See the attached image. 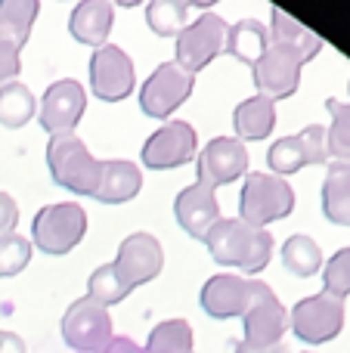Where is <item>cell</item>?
<instances>
[{
    "mask_svg": "<svg viewBox=\"0 0 350 353\" xmlns=\"http://www.w3.org/2000/svg\"><path fill=\"white\" fill-rule=\"evenodd\" d=\"M41 0H0V87L22 68V47L28 43Z\"/></svg>",
    "mask_w": 350,
    "mask_h": 353,
    "instance_id": "6",
    "label": "cell"
},
{
    "mask_svg": "<svg viewBox=\"0 0 350 353\" xmlns=\"http://www.w3.org/2000/svg\"><path fill=\"white\" fill-rule=\"evenodd\" d=\"M87 232V211L78 201H53L34 214L31 223V242L43 254H68L78 248Z\"/></svg>",
    "mask_w": 350,
    "mask_h": 353,
    "instance_id": "5",
    "label": "cell"
},
{
    "mask_svg": "<svg viewBox=\"0 0 350 353\" xmlns=\"http://www.w3.org/2000/svg\"><path fill=\"white\" fill-rule=\"evenodd\" d=\"M84 109H87V90L74 78H59L43 93L37 118H41V128L50 137H62L78 128V121L84 118Z\"/></svg>",
    "mask_w": 350,
    "mask_h": 353,
    "instance_id": "16",
    "label": "cell"
},
{
    "mask_svg": "<svg viewBox=\"0 0 350 353\" xmlns=\"http://www.w3.org/2000/svg\"><path fill=\"white\" fill-rule=\"evenodd\" d=\"M289 325L304 344H326L344 329V301L329 292L301 298L289 313Z\"/></svg>",
    "mask_w": 350,
    "mask_h": 353,
    "instance_id": "7",
    "label": "cell"
},
{
    "mask_svg": "<svg viewBox=\"0 0 350 353\" xmlns=\"http://www.w3.org/2000/svg\"><path fill=\"white\" fill-rule=\"evenodd\" d=\"M16 223H19V205L10 192L0 189V239L16 232Z\"/></svg>",
    "mask_w": 350,
    "mask_h": 353,
    "instance_id": "33",
    "label": "cell"
},
{
    "mask_svg": "<svg viewBox=\"0 0 350 353\" xmlns=\"http://www.w3.org/2000/svg\"><path fill=\"white\" fill-rule=\"evenodd\" d=\"M229 25L217 12H202L196 22H189L177 34V65L189 74H198L205 65L214 62V56L223 53Z\"/></svg>",
    "mask_w": 350,
    "mask_h": 353,
    "instance_id": "9",
    "label": "cell"
},
{
    "mask_svg": "<svg viewBox=\"0 0 350 353\" xmlns=\"http://www.w3.org/2000/svg\"><path fill=\"white\" fill-rule=\"evenodd\" d=\"M112 263H115L121 282L134 292V288L146 285V282H152L161 273V267H165V248H161V242L152 232H130L118 245V257Z\"/></svg>",
    "mask_w": 350,
    "mask_h": 353,
    "instance_id": "15",
    "label": "cell"
},
{
    "mask_svg": "<svg viewBox=\"0 0 350 353\" xmlns=\"http://www.w3.org/2000/svg\"><path fill=\"white\" fill-rule=\"evenodd\" d=\"M186 6H198V10H208V6H214L217 0H183Z\"/></svg>",
    "mask_w": 350,
    "mask_h": 353,
    "instance_id": "37",
    "label": "cell"
},
{
    "mask_svg": "<svg viewBox=\"0 0 350 353\" xmlns=\"http://www.w3.org/2000/svg\"><path fill=\"white\" fill-rule=\"evenodd\" d=\"M62 338H65L68 347L78 353H99L115 338L109 307L96 304L87 294L78 298L62 316Z\"/></svg>",
    "mask_w": 350,
    "mask_h": 353,
    "instance_id": "10",
    "label": "cell"
},
{
    "mask_svg": "<svg viewBox=\"0 0 350 353\" xmlns=\"http://www.w3.org/2000/svg\"><path fill=\"white\" fill-rule=\"evenodd\" d=\"M326 109L332 115V128L326 130V146L335 161H350V103L326 99Z\"/></svg>",
    "mask_w": 350,
    "mask_h": 353,
    "instance_id": "30",
    "label": "cell"
},
{
    "mask_svg": "<svg viewBox=\"0 0 350 353\" xmlns=\"http://www.w3.org/2000/svg\"><path fill=\"white\" fill-rule=\"evenodd\" d=\"M214 263L220 267H239L245 273H260L273 257V236L267 230L245 223L239 217H220L205 236Z\"/></svg>",
    "mask_w": 350,
    "mask_h": 353,
    "instance_id": "2",
    "label": "cell"
},
{
    "mask_svg": "<svg viewBox=\"0 0 350 353\" xmlns=\"http://www.w3.org/2000/svg\"><path fill=\"white\" fill-rule=\"evenodd\" d=\"M112 3H121V6H140L143 0H112Z\"/></svg>",
    "mask_w": 350,
    "mask_h": 353,
    "instance_id": "38",
    "label": "cell"
},
{
    "mask_svg": "<svg viewBox=\"0 0 350 353\" xmlns=\"http://www.w3.org/2000/svg\"><path fill=\"white\" fill-rule=\"evenodd\" d=\"M143 353H196L192 350V325L186 319H165L149 332Z\"/></svg>",
    "mask_w": 350,
    "mask_h": 353,
    "instance_id": "27",
    "label": "cell"
},
{
    "mask_svg": "<svg viewBox=\"0 0 350 353\" xmlns=\"http://www.w3.org/2000/svg\"><path fill=\"white\" fill-rule=\"evenodd\" d=\"M192 84H196V74L183 72L177 62H161L143 84L140 109L149 118H171L189 99Z\"/></svg>",
    "mask_w": 350,
    "mask_h": 353,
    "instance_id": "11",
    "label": "cell"
},
{
    "mask_svg": "<svg viewBox=\"0 0 350 353\" xmlns=\"http://www.w3.org/2000/svg\"><path fill=\"white\" fill-rule=\"evenodd\" d=\"M196 128L189 121H165L146 143H143V165L152 171H171L180 168L186 161L196 159V146H198Z\"/></svg>",
    "mask_w": 350,
    "mask_h": 353,
    "instance_id": "14",
    "label": "cell"
},
{
    "mask_svg": "<svg viewBox=\"0 0 350 353\" xmlns=\"http://www.w3.org/2000/svg\"><path fill=\"white\" fill-rule=\"evenodd\" d=\"M99 165L90 155V149L84 146V140L74 134L50 137L47 143V168L53 183H59L62 189L74 195H93L99 183Z\"/></svg>",
    "mask_w": 350,
    "mask_h": 353,
    "instance_id": "4",
    "label": "cell"
},
{
    "mask_svg": "<svg viewBox=\"0 0 350 353\" xmlns=\"http://www.w3.org/2000/svg\"><path fill=\"white\" fill-rule=\"evenodd\" d=\"M174 217H177V223L183 226L192 239L205 242V236L211 232V226L220 220L217 192L208 186V183L196 180L192 186H186L183 192L174 199Z\"/></svg>",
    "mask_w": 350,
    "mask_h": 353,
    "instance_id": "18",
    "label": "cell"
},
{
    "mask_svg": "<svg viewBox=\"0 0 350 353\" xmlns=\"http://www.w3.org/2000/svg\"><path fill=\"white\" fill-rule=\"evenodd\" d=\"M115 25V6L112 0H81L68 16V31L74 41L90 43V47H103L112 34Z\"/></svg>",
    "mask_w": 350,
    "mask_h": 353,
    "instance_id": "20",
    "label": "cell"
},
{
    "mask_svg": "<svg viewBox=\"0 0 350 353\" xmlns=\"http://www.w3.org/2000/svg\"><path fill=\"white\" fill-rule=\"evenodd\" d=\"M143 189V171L134 161L112 159L99 165V183L93 199L103 205H121V201L136 199V192Z\"/></svg>",
    "mask_w": 350,
    "mask_h": 353,
    "instance_id": "21",
    "label": "cell"
},
{
    "mask_svg": "<svg viewBox=\"0 0 350 353\" xmlns=\"http://www.w3.org/2000/svg\"><path fill=\"white\" fill-rule=\"evenodd\" d=\"M285 329H289V310L282 307V301L273 294V288L267 282L251 279V301H248V310L242 313L245 344L276 347L282 341Z\"/></svg>",
    "mask_w": 350,
    "mask_h": 353,
    "instance_id": "8",
    "label": "cell"
},
{
    "mask_svg": "<svg viewBox=\"0 0 350 353\" xmlns=\"http://www.w3.org/2000/svg\"><path fill=\"white\" fill-rule=\"evenodd\" d=\"M34 93L28 90L19 81H10V84L0 87V124L10 130H19L34 118Z\"/></svg>",
    "mask_w": 350,
    "mask_h": 353,
    "instance_id": "25",
    "label": "cell"
},
{
    "mask_svg": "<svg viewBox=\"0 0 350 353\" xmlns=\"http://www.w3.org/2000/svg\"><path fill=\"white\" fill-rule=\"evenodd\" d=\"M31 263V242L19 232H10V236L0 239V279H10V276H19L25 267Z\"/></svg>",
    "mask_w": 350,
    "mask_h": 353,
    "instance_id": "31",
    "label": "cell"
},
{
    "mask_svg": "<svg viewBox=\"0 0 350 353\" xmlns=\"http://www.w3.org/2000/svg\"><path fill=\"white\" fill-rule=\"evenodd\" d=\"M233 128L239 140H267L276 128V103L267 97H248L236 105L233 112Z\"/></svg>",
    "mask_w": 350,
    "mask_h": 353,
    "instance_id": "22",
    "label": "cell"
},
{
    "mask_svg": "<svg viewBox=\"0 0 350 353\" xmlns=\"http://www.w3.org/2000/svg\"><path fill=\"white\" fill-rule=\"evenodd\" d=\"M267 41H270V28H267L264 22H258V19H239V22L229 25L223 50H227L229 56H236V59L254 65V62L264 56Z\"/></svg>",
    "mask_w": 350,
    "mask_h": 353,
    "instance_id": "24",
    "label": "cell"
},
{
    "mask_svg": "<svg viewBox=\"0 0 350 353\" xmlns=\"http://www.w3.org/2000/svg\"><path fill=\"white\" fill-rule=\"evenodd\" d=\"M322 292L335 294L344 301L350 294V245L341 251H335L322 267Z\"/></svg>",
    "mask_w": 350,
    "mask_h": 353,
    "instance_id": "32",
    "label": "cell"
},
{
    "mask_svg": "<svg viewBox=\"0 0 350 353\" xmlns=\"http://www.w3.org/2000/svg\"><path fill=\"white\" fill-rule=\"evenodd\" d=\"M322 214L338 226H350V161H332L322 180Z\"/></svg>",
    "mask_w": 350,
    "mask_h": 353,
    "instance_id": "23",
    "label": "cell"
},
{
    "mask_svg": "<svg viewBox=\"0 0 350 353\" xmlns=\"http://www.w3.org/2000/svg\"><path fill=\"white\" fill-rule=\"evenodd\" d=\"M189 6L183 0H149L146 3V25L161 37H177L186 28Z\"/></svg>",
    "mask_w": 350,
    "mask_h": 353,
    "instance_id": "28",
    "label": "cell"
},
{
    "mask_svg": "<svg viewBox=\"0 0 350 353\" xmlns=\"http://www.w3.org/2000/svg\"><path fill=\"white\" fill-rule=\"evenodd\" d=\"M0 353H25V341L16 332H0Z\"/></svg>",
    "mask_w": 350,
    "mask_h": 353,
    "instance_id": "35",
    "label": "cell"
},
{
    "mask_svg": "<svg viewBox=\"0 0 350 353\" xmlns=\"http://www.w3.org/2000/svg\"><path fill=\"white\" fill-rule=\"evenodd\" d=\"M251 301V279L236 273H217L198 292V304L214 319H233L248 310Z\"/></svg>",
    "mask_w": 350,
    "mask_h": 353,
    "instance_id": "19",
    "label": "cell"
},
{
    "mask_svg": "<svg viewBox=\"0 0 350 353\" xmlns=\"http://www.w3.org/2000/svg\"><path fill=\"white\" fill-rule=\"evenodd\" d=\"M282 267L289 270L291 276H301V279L316 276L322 270L320 245H316L310 236H304V232L289 236V239H285V245H282Z\"/></svg>",
    "mask_w": 350,
    "mask_h": 353,
    "instance_id": "26",
    "label": "cell"
},
{
    "mask_svg": "<svg viewBox=\"0 0 350 353\" xmlns=\"http://www.w3.org/2000/svg\"><path fill=\"white\" fill-rule=\"evenodd\" d=\"M329 146H326V128L322 124H310L301 134L282 137L267 149V165L276 176L298 174L301 168L310 165H326Z\"/></svg>",
    "mask_w": 350,
    "mask_h": 353,
    "instance_id": "13",
    "label": "cell"
},
{
    "mask_svg": "<svg viewBox=\"0 0 350 353\" xmlns=\"http://www.w3.org/2000/svg\"><path fill=\"white\" fill-rule=\"evenodd\" d=\"M196 171H198V180L208 183L211 189L245 176L248 174L245 143L236 140V137H214V140H208V146H205L202 155H198Z\"/></svg>",
    "mask_w": 350,
    "mask_h": 353,
    "instance_id": "17",
    "label": "cell"
},
{
    "mask_svg": "<svg viewBox=\"0 0 350 353\" xmlns=\"http://www.w3.org/2000/svg\"><path fill=\"white\" fill-rule=\"evenodd\" d=\"M295 211V189L285 183V176L248 171L239 195V220L264 230L273 220H282Z\"/></svg>",
    "mask_w": 350,
    "mask_h": 353,
    "instance_id": "3",
    "label": "cell"
},
{
    "mask_svg": "<svg viewBox=\"0 0 350 353\" xmlns=\"http://www.w3.org/2000/svg\"><path fill=\"white\" fill-rule=\"evenodd\" d=\"M99 353H143V347L134 341V338H118V335H115Z\"/></svg>",
    "mask_w": 350,
    "mask_h": 353,
    "instance_id": "34",
    "label": "cell"
},
{
    "mask_svg": "<svg viewBox=\"0 0 350 353\" xmlns=\"http://www.w3.org/2000/svg\"><path fill=\"white\" fill-rule=\"evenodd\" d=\"M233 353H282V344H276V347H254V344L239 341V344L233 347Z\"/></svg>",
    "mask_w": 350,
    "mask_h": 353,
    "instance_id": "36",
    "label": "cell"
},
{
    "mask_svg": "<svg viewBox=\"0 0 350 353\" xmlns=\"http://www.w3.org/2000/svg\"><path fill=\"white\" fill-rule=\"evenodd\" d=\"M136 84V68L130 56L115 43H103L90 56V90L103 103H121Z\"/></svg>",
    "mask_w": 350,
    "mask_h": 353,
    "instance_id": "12",
    "label": "cell"
},
{
    "mask_svg": "<svg viewBox=\"0 0 350 353\" xmlns=\"http://www.w3.org/2000/svg\"><path fill=\"white\" fill-rule=\"evenodd\" d=\"M127 294H130V288L121 282L115 263H103V267H96L90 273V279H87V298H93L96 304H103V307L121 304Z\"/></svg>",
    "mask_w": 350,
    "mask_h": 353,
    "instance_id": "29",
    "label": "cell"
},
{
    "mask_svg": "<svg viewBox=\"0 0 350 353\" xmlns=\"http://www.w3.org/2000/svg\"><path fill=\"white\" fill-rule=\"evenodd\" d=\"M270 16V41L264 56L251 65L254 87L267 99H289L301 84V68L322 50V41L279 6H273Z\"/></svg>",
    "mask_w": 350,
    "mask_h": 353,
    "instance_id": "1",
    "label": "cell"
}]
</instances>
